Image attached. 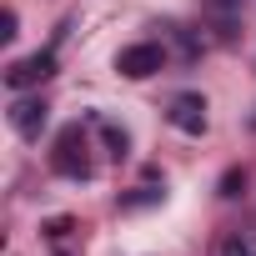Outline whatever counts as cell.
I'll use <instances>...</instances> for the list:
<instances>
[{"label":"cell","instance_id":"1","mask_svg":"<svg viewBox=\"0 0 256 256\" xmlns=\"http://www.w3.org/2000/svg\"><path fill=\"white\" fill-rule=\"evenodd\" d=\"M116 70H120V76H131V80H146V76H156V70H161V46H151V40H141V46H126V50L116 56Z\"/></svg>","mask_w":256,"mask_h":256},{"label":"cell","instance_id":"2","mask_svg":"<svg viewBox=\"0 0 256 256\" xmlns=\"http://www.w3.org/2000/svg\"><path fill=\"white\" fill-rule=\"evenodd\" d=\"M171 126L186 131V136H201L206 131V100L201 96H176L171 100Z\"/></svg>","mask_w":256,"mask_h":256},{"label":"cell","instance_id":"3","mask_svg":"<svg viewBox=\"0 0 256 256\" xmlns=\"http://www.w3.org/2000/svg\"><path fill=\"white\" fill-rule=\"evenodd\" d=\"M56 171H60V176H90V161H86V141H80V131H66V136H60Z\"/></svg>","mask_w":256,"mask_h":256},{"label":"cell","instance_id":"4","mask_svg":"<svg viewBox=\"0 0 256 256\" xmlns=\"http://www.w3.org/2000/svg\"><path fill=\"white\" fill-rule=\"evenodd\" d=\"M50 70H56V56H26V60H16V66H10V76H6V80H10V90H26V86L46 80Z\"/></svg>","mask_w":256,"mask_h":256},{"label":"cell","instance_id":"5","mask_svg":"<svg viewBox=\"0 0 256 256\" xmlns=\"http://www.w3.org/2000/svg\"><path fill=\"white\" fill-rule=\"evenodd\" d=\"M10 126H16L20 136L36 141L40 126H46V100H40V96H36V100H16V106H10Z\"/></svg>","mask_w":256,"mask_h":256},{"label":"cell","instance_id":"6","mask_svg":"<svg viewBox=\"0 0 256 256\" xmlns=\"http://www.w3.org/2000/svg\"><path fill=\"white\" fill-rule=\"evenodd\" d=\"M226 256H256V246L241 236V241H231V246H226Z\"/></svg>","mask_w":256,"mask_h":256}]
</instances>
